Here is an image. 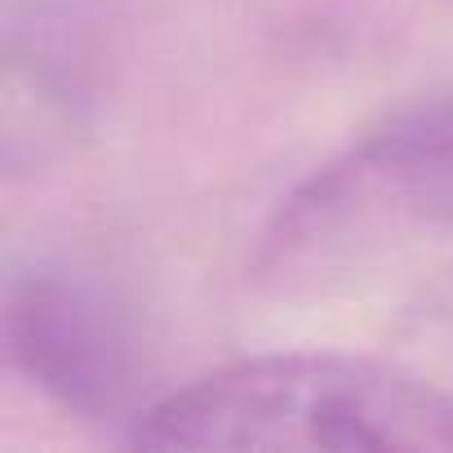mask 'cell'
<instances>
[{"label":"cell","instance_id":"6da1fadb","mask_svg":"<svg viewBox=\"0 0 453 453\" xmlns=\"http://www.w3.org/2000/svg\"><path fill=\"white\" fill-rule=\"evenodd\" d=\"M138 449H453V391L338 351L232 360L156 395L129 422Z\"/></svg>","mask_w":453,"mask_h":453},{"label":"cell","instance_id":"7a4b0ae2","mask_svg":"<svg viewBox=\"0 0 453 453\" xmlns=\"http://www.w3.org/2000/svg\"><path fill=\"white\" fill-rule=\"evenodd\" d=\"M453 236V98L409 107L316 165L267 218L254 280L316 289L395 245Z\"/></svg>","mask_w":453,"mask_h":453},{"label":"cell","instance_id":"3957f363","mask_svg":"<svg viewBox=\"0 0 453 453\" xmlns=\"http://www.w3.org/2000/svg\"><path fill=\"white\" fill-rule=\"evenodd\" d=\"M5 356L63 413L138 418L142 342L120 294L67 258H32L5 280Z\"/></svg>","mask_w":453,"mask_h":453},{"label":"cell","instance_id":"277c9868","mask_svg":"<svg viewBox=\"0 0 453 453\" xmlns=\"http://www.w3.org/2000/svg\"><path fill=\"white\" fill-rule=\"evenodd\" d=\"M409 325H413L418 342L426 347V356H431L435 365L453 369V272L413 307Z\"/></svg>","mask_w":453,"mask_h":453}]
</instances>
